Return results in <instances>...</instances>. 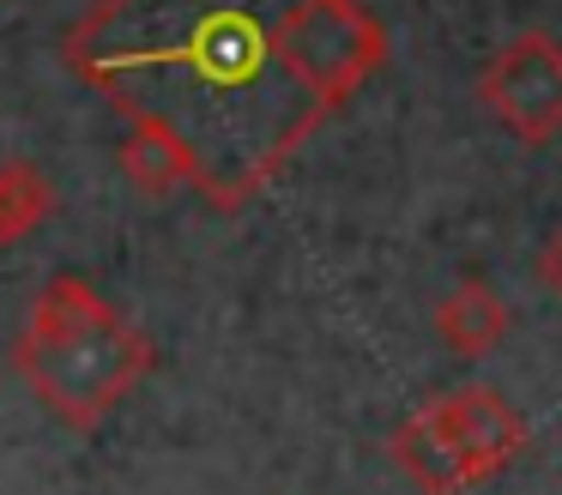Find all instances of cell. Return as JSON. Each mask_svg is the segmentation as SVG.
Segmentation results:
<instances>
[{
  "label": "cell",
  "mask_w": 562,
  "mask_h": 495,
  "mask_svg": "<svg viewBox=\"0 0 562 495\" xmlns=\"http://www.w3.org/2000/svg\"><path fill=\"white\" fill-rule=\"evenodd\" d=\"M387 60L363 0H98L67 67L127 121H164L200 164V200L248 205Z\"/></svg>",
  "instance_id": "6da1fadb"
},
{
  "label": "cell",
  "mask_w": 562,
  "mask_h": 495,
  "mask_svg": "<svg viewBox=\"0 0 562 495\" xmlns=\"http://www.w3.org/2000/svg\"><path fill=\"white\" fill-rule=\"evenodd\" d=\"M25 386L74 429H98L151 374V338L115 314L86 278H49L31 302V320L13 350Z\"/></svg>",
  "instance_id": "7a4b0ae2"
},
{
  "label": "cell",
  "mask_w": 562,
  "mask_h": 495,
  "mask_svg": "<svg viewBox=\"0 0 562 495\" xmlns=\"http://www.w3.org/2000/svg\"><path fill=\"white\" fill-rule=\"evenodd\" d=\"M477 103L520 145H550L562 133V43L550 31H520L484 60Z\"/></svg>",
  "instance_id": "3957f363"
},
{
  "label": "cell",
  "mask_w": 562,
  "mask_h": 495,
  "mask_svg": "<svg viewBox=\"0 0 562 495\" xmlns=\"http://www.w3.org/2000/svg\"><path fill=\"white\" fill-rule=\"evenodd\" d=\"M387 459L400 465V477L412 483L417 495H465L477 490V471L472 459H465L460 435H453L448 410L429 398L424 410H412V417H400V429L387 435Z\"/></svg>",
  "instance_id": "277c9868"
},
{
  "label": "cell",
  "mask_w": 562,
  "mask_h": 495,
  "mask_svg": "<svg viewBox=\"0 0 562 495\" xmlns=\"http://www.w3.org/2000/svg\"><path fill=\"white\" fill-rule=\"evenodd\" d=\"M436 405L448 410V423H453V435H460L465 459H472L477 483L502 477V471L520 459V447H526V417L496 393V386H477V381H472V386H453V393L436 398Z\"/></svg>",
  "instance_id": "5b68a950"
},
{
  "label": "cell",
  "mask_w": 562,
  "mask_h": 495,
  "mask_svg": "<svg viewBox=\"0 0 562 495\" xmlns=\"http://www.w3.org/2000/svg\"><path fill=\"white\" fill-rule=\"evenodd\" d=\"M436 338H441V350H453V357H465V362L490 357V350L508 338V302H502L484 278H465V284H453L448 296L436 302Z\"/></svg>",
  "instance_id": "8992f818"
},
{
  "label": "cell",
  "mask_w": 562,
  "mask_h": 495,
  "mask_svg": "<svg viewBox=\"0 0 562 495\" xmlns=\"http://www.w3.org/2000/svg\"><path fill=\"white\" fill-rule=\"evenodd\" d=\"M122 176L134 181L146 200H164V193H176V188H200L194 151H188V139H182V133H170L164 121H127Z\"/></svg>",
  "instance_id": "52a82bcc"
},
{
  "label": "cell",
  "mask_w": 562,
  "mask_h": 495,
  "mask_svg": "<svg viewBox=\"0 0 562 495\" xmlns=\"http://www.w3.org/2000/svg\"><path fill=\"white\" fill-rule=\"evenodd\" d=\"M49 212H55V181L25 157H7L0 164V248L25 241Z\"/></svg>",
  "instance_id": "ba28073f"
},
{
  "label": "cell",
  "mask_w": 562,
  "mask_h": 495,
  "mask_svg": "<svg viewBox=\"0 0 562 495\" xmlns=\"http://www.w3.org/2000/svg\"><path fill=\"white\" fill-rule=\"evenodd\" d=\"M538 278H544V284H550V290H557V296H562V229H557V236H550V248L538 254Z\"/></svg>",
  "instance_id": "9c48e42d"
}]
</instances>
